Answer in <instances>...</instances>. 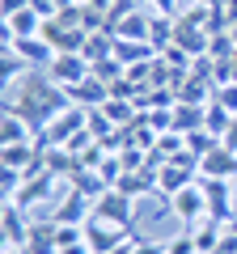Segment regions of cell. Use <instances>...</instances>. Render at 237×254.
<instances>
[{"label": "cell", "instance_id": "cell-1", "mask_svg": "<svg viewBox=\"0 0 237 254\" xmlns=\"http://www.w3.org/2000/svg\"><path fill=\"white\" fill-rule=\"evenodd\" d=\"M93 216L106 220V225H123V229H131V225H136V199L110 187L106 195H98V199H93Z\"/></svg>", "mask_w": 237, "mask_h": 254}, {"label": "cell", "instance_id": "cell-19", "mask_svg": "<svg viewBox=\"0 0 237 254\" xmlns=\"http://www.w3.org/2000/svg\"><path fill=\"white\" fill-rule=\"evenodd\" d=\"M26 140H34V127H30L21 115H9V110H4V123H0V144H26Z\"/></svg>", "mask_w": 237, "mask_h": 254}, {"label": "cell", "instance_id": "cell-6", "mask_svg": "<svg viewBox=\"0 0 237 254\" xmlns=\"http://www.w3.org/2000/svg\"><path fill=\"white\" fill-rule=\"evenodd\" d=\"M0 229H4V246H21L26 250L30 246V212L21 208V203H13V199H4V212H0Z\"/></svg>", "mask_w": 237, "mask_h": 254}, {"label": "cell", "instance_id": "cell-36", "mask_svg": "<svg viewBox=\"0 0 237 254\" xmlns=\"http://www.w3.org/2000/svg\"><path fill=\"white\" fill-rule=\"evenodd\" d=\"M229 229H237V220H229Z\"/></svg>", "mask_w": 237, "mask_h": 254}, {"label": "cell", "instance_id": "cell-31", "mask_svg": "<svg viewBox=\"0 0 237 254\" xmlns=\"http://www.w3.org/2000/svg\"><path fill=\"white\" fill-rule=\"evenodd\" d=\"M220 144H225V148H233V153H237V119H233V127L225 131V140H220Z\"/></svg>", "mask_w": 237, "mask_h": 254}, {"label": "cell", "instance_id": "cell-28", "mask_svg": "<svg viewBox=\"0 0 237 254\" xmlns=\"http://www.w3.org/2000/svg\"><path fill=\"white\" fill-rule=\"evenodd\" d=\"M136 254H170V246H165V242H144V237H136Z\"/></svg>", "mask_w": 237, "mask_h": 254}, {"label": "cell", "instance_id": "cell-12", "mask_svg": "<svg viewBox=\"0 0 237 254\" xmlns=\"http://www.w3.org/2000/svg\"><path fill=\"white\" fill-rule=\"evenodd\" d=\"M64 93H68V102H72V106H81V110H98L102 102L110 98V89L98 81V76H89V81L72 85V89H64Z\"/></svg>", "mask_w": 237, "mask_h": 254}, {"label": "cell", "instance_id": "cell-21", "mask_svg": "<svg viewBox=\"0 0 237 254\" xmlns=\"http://www.w3.org/2000/svg\"><path fill=\"white\" fill-rule=\"evenodd\" d=\"M186 148H191V153L203 161L208 153H216V148H220V136H212L208 127H199V131H191V136H186Z\"/></svg>", "mask_w": 237, "mask_h": 254}, {"label": "cell", "instance_id": "cell-17", "mask_svg": "<svg viewBox=\"0 0 237 254\" xmlns=\"http://www.w3.org/2000/svg\"><path fill=\"white\" fill-rule=\"evenodd\" d=\"M203 123H208V106H186V102L174 106V131L191 136V131H199Z\"/></svg>", "mask_w": 237, "mask_h": 254}, {"label": "cell", "instance_id": "cell-32", "mask_svg": "<svg viewBox=\"0 0 237 254\" xmlns=\"http://www.w3.org/2000/svg\"><path fill=\"white\" fill-rule=\"evenodd\" d=\"M59 254H93V250H89V242H76V246H64Z\"/></svg>", "mask_w": 237, "mask_h": 254}, {"label": "cell", "instance_id": "cell-4", "mask_svg": "<svg viewBox=\"0 0 237 254\" xmlns=\"http://www.w3.org/2000/svg\"><path fill=\"white\" fill-rule=\"evenodd\" d=\"M170 208H174V216L182 220L186 229L199 225V220L208 216V195H203V182H191L186 190H178V195L170 199Z\"/></svg>", "mask_w": 237, "mask_h": 254}, {"label": "cell", "instance_id": "cell-2", "mask_svg": "<svg viewBox=\"0 0 237 254\" xmlns=\"http://www.w3.org/2000/svg\"><path fill=\"white\" fill-rule=\"evenodd\" d=\"M89 76H93V68H89L85 55H55V60L47 64V81L59 85V89H72V85L89 81Z\"/></svg>", "mask_w": 237, "mask_h": 254}, {"label": "cell", "instance_id": "cell-16", "mask_svg": "<svg viewBox=\"0 0 237 254\" xmlns=\"http://www.w3.org/2000/svg\"><path fill=\"white\" fill-rule=\"evenodd\" d=\"M157 47L153 43H131V38H115V60H123L131 68V64H148V60H157Z\"/></svg>", "mask_w": 237, "mask_h": 254}, {"label": "cell", "instance_id": "cell-14", "mask_svg": "<svg viewBox=\"0 0 237 254\" xmlns=\"http://www.w3.org/2000/svg\"><path fill=\"white\" fill-rule=\"evenodd\" d=\"M225 229H229V225H220V220H212V216H203L199 225H191L195 250H199V254H216V250H220V237H225Z\"/></svg>", "mask_w": 237, "mask_h": 254}, {"label": "cell", "instance_id": "cell-20", "mask_svg": "<svg viewBox=\"0 0 237 254\" xmlns=\"http://www.w3.org/2000/svg\"><path fill=\"white\" fill-rule=\"evenodd\" d=\"M233 119H237L233 110H225L220 102H212V106H208V123H203V127H208L212 136H220V140H225V131L233 127Z\"/></svg>", "mask_w": 237, "mask_h": 254}, {"label": "cell", "instance_id": "cell-10", "mask_svg": "<svg viewBox=\"0 0 237 254\" xmlns=\"http://www.w3.org/2000/svg\"><path fill=\"white\" fill-rule=\"evenodd\" d=\"M199 178H229V182H237V153L220 144L216 153H208L199 161Z\"/></svg>", "mask_w": 237, "mask_h": 254}, {"label": "cell", "instance_id": "cell-30", "mask_svg": "<svg viewBox=\"0 0 237 254\" xmlns=\"http://www.w3.org/2000/svg\"><path fill=\"white\" fill-rule=\"evenodd\" d=\"M21 9H30V0H0V13H4V17H13V13H21Z\"/></svg>", "mask_w": 237, "mask_h": 254}, {"label": "cell", "instance_id": "cell-15", "mask_svg": "<svg viewBox=\"0 0 237 254\" xmlns=\"http://www.w3.org/2000/svg\"><path fill=\"white\" fill-rule=\"evenodd\" d=\"M148 30H153V13L136 9L115 26V38H131V43H148Z\"/></svg>", "mask_w": 237, "mask_h": 254}, {"label": "cell", "instance_id": "cell-13", "mask_svg": "<svg viewBox=\"0 0 237 254\" xmlns=\"http://www.w3.org/2000/svg\"><path fill=\"white\" fill-rule=\"evenodd\" d=\"M38 157H43L38 140H26V144H0V165H4V170H30Z\"/></svg>", "mask_w": 237, "mask_h": 254}, {"label": "cell", "instance_id": "cell-22", "mask_svg": "<svg viewBox=\"0 0 237 254\" xmlns=\"http://www.w3.org/2000/svg\"><path fill=\"white\" fill-rule=\"evenodd\" d=\"M208 55H212V60H233V55H237L233 34H229V30H225V34H208Z\"/></svg>", "mask_w": 237, "mask_h": 254}, {"label": "cell", "instance_id": "cell-5", "mask_svg": "<svg viewBox=\"0 0 237 254\" xmlns=\"http://www.w3.org/2000/svg\"><path fill=\"white\" fill-rule=\"evenodd\" d=\"M191 182H199V170L195 165H182V161H165L157 170V195L161 199H174L178 190H186Z\"/></svg>", "mask_w": 237, "mask_h": 254}, {"label": "cell", "instance_id": "cell-33", "mask_svg": "<svg viewBox=\"0 0 237 254\" xmlns=\"http://www.w3.org/2000/svg\"><path fill=\"white\" fill-rule=\"evenodd\" d=\"M85 4H89V9H98V13H110V9H115V0H85Z\"/></svg>", "mask_w": 237, "mask_h": 254}, {"label": "cell", "instance_id": "cell-34", "mask_svg": "<svg viewBox=\"0 0 237 254\" xmlns=\"http://www.w3.org/2000/svg\"><path fill=\"white\" fill-rule=\"evenodd\" d=\"M229 34H233V43H237V26H229Z\"/></svg>", "mask_w": 237, "mask_h": 254}, {"label": "cell", "instance_id": "cell-11", "mask_svg": "<svg viewBox=\"0 0 237 254\" xmlns=\"http://www.w3.org/2000/svg\"><path fill=\"white\" fill-rule=\"evenodd\" d=\"M123 195H131V199H144V195H157V170H148V165H140V170H127L123 178H118V187Z\"/></svg>", "mask_w": 237, "mask_h": 254}, {"label": "cell", "instance_id": "cell-25", "mask_svg": "<svg viewBox=\"0 0 237 254\" xmlns=\"http://www.w3.org/2000/svg\"><path fill=\"white\" fill-rule=\"evenodd\" d=\"M148 9H153L157 17H174V21L182 17V13H178V0H148Z\"/></svg>", "mask_w": 237, "mask_h": 254}, {"label": "cell", "instance_id": "cell-37", "mask_svg": "<svg viewBox=\"0 0 237 254\" xmlns=\"http://www.w3.org/2000/svg\"><path fill=\"white\" fill-rule=\"evenodd\" d=\"M136 4H148V0H136Z\"/></svg>", "mask_w": 237, "mask_h": 254}, {"label": "cell", "instance_id": "cell-23", "mask_svg": "<svg viewBox=\"0 0 237 254\" xmlns=\"http://www.w3.org/2000/svg\"><path fill=\"white\" fill-rule=\"evenodd\" d=\"M26 68H30V64L21 60V55H13V51H9L4 60H0V76H4V85H9V81H17V76L26 72Z\"/></svg>", "mask_w": 237, "mask_h": 254}, {"label": "cell", "instance_id": "cell-35", "mask_svg": "<svg viewBox=\"0 0 237 254\" xmlns=\"http://www.w3.org/2000/svg\"><path fill=\"white\" fill-rule=\"evenodd\" d=\"M233 81H237V55H233Z\"/></svg>", "mask_w": 237, "mask_h": 254}, {"label": "cell", "instance_id": "cell-27", "mask_svg": "<svg viewBox=\"0 0 237 254\" xmlns=\"http://www.w3.org/2000/svg\"><path fill=\"white\" fill-rule=\"evenodd\" d=\"M30 9H34V13H38V17H43V21L59 17V4H55V0H30Z\"/></svg>", "mask_w": 237, "mask_h": 254}, {"label": "cell", "instance_id": "cell-24", "mask_svg": "<svg viewBox=\"0 0 237 254\" xmlns=\"http://www.w3.org/2000/svg\"><path fill=\"white\" fill-rule=\"evenodd\" d=\"M165 246H170V254H199V250H195V237H191V229H182V233H178V237H170Z\"/></svg>", "mask_w": 237, "mask_h": 254}, {"label": "cell", "instance_id": "cell-8", "mask_svg": "<svg viewBox=\"0 0 237 254\" xmlns=\"http://www.w3.org/2000/svg\"><path fill=\"white\" fill-rule=\"evenodd\" d=\"M59 187V178H55L51 170H43V174H34V178H26L21 182V190L13 195V203H21V208H34V203H43V199H59V195H51V190Z\"/></svg>", "mask_w": 237, "mask_h": 254}, {"label": "cell", "instance_id": "cell-7", "mask_svg": "<svg viewBox=\"0 0 237 254\" xmlns=\"http://www.w3.org/2000/svg\"><path fill=\"white\" fill-rule=\"evenodd\" d=\"M127 237H136V233H131V229H123V225H106V220H98V216L85 225V242H89L93 254H110L115 246L127 242Z\"/></svg>", "mask_w": 237, "mask_h": 254}, {"label": "cell", "instance_id": "cell-18", "mask_svg": "<svg viewBox=\"0 0 237 254\" xmlns=\"http://www.w3.org/2000/svg\"><path fill=\"white\" fill-rule=\"evenodd\" d=\"M102 115H106L115 127H131L136 115H140V106L131 98H106V102H102Z\"/></svg>", "mask_w": 237, "mask_h": 254}, {"label": "cell", "instance_id": "cell-9", "mask_svg": "<svg viewBox=\"0 0 237 254\" xmlns=\"http://www.w3.org/2000/svg\"><path fill=\"white\" fill-rule=\"evenodd\" d=\"M4 51H13V55H21V60H26L30 68H47V64H51L55 55H59V51H55V47L47 43L43 34H34V38H13V43L4 47Z\"/></svg>", "mask_w": 237, "mask_h": 254}, {"label": "cell", "instance_id": "cell-3", "mask_svg": "<svg viewBox=\"0 0 237 254\" xmlns=\"http://www.w3.org/2000/svg\"><path fill=\"white\" fill-rule=\"evenodd\" d=\"M55 225H89L93 220V199L89 195H81V190L68 187L59 199H55V212H51Z\"/></svg>", "mask_w": 237, "mask_h": 254}, {"label": "cell", "instance_id": "cell-29", "mask_svg": "<svg viewBox=\"0 0 237 254\" xmlns=\"http://www.w3.org/2000/svg\"><path fill=\"white\" fill-rule=\"evenodd\" d=\"M216 254H237V229H225V237H220V250Z\"/></svg>", "mask_w": 237, "mask_h": 254}, {"label": "cell", "instance_id": "cell-26", "mask_svg": "<svg viewBox=\"0 0 237 254\" xmlns=\"http://www.w3.org/2000/svg\"><path fill=\"white\" fill-rule=\"evenodd\" d=\"M216 102H220L225 110H233V115H237V81H233V85H220V89H216Z\"/></svg>", "mask_w": 237, "mask_h": 254}]
</instances>
